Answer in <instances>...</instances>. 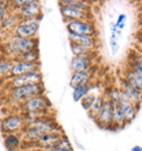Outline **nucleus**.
<instances>
[{
    "mask_svg": "<svg viewBox=\"0 0 142 151\" xmlns=\"http://www.w3.org/2000/svg\"><path fill=\"white\" fill-rule=\"evenodd\" d=\"M38 49V40L36 38H23L15 36L12 34V36L4 44V50L7 58L14 61L18 57L25 53H29L31 50Z\"/></svg>",
    "mask_w": 142,
    "mask_h": 151,
    "instance_id": "nucleus-1",
    "label": "nucleus"
},
{
    "mask_svg": "<svg viewBox=\"0 0 142 151\" xmlns=\"http://www.w3.org/2000/svg\"><path fill=\"white\" fill-rule=\"evenodd\" d=\"M21 113L26 114L31 118H41L49 116V110L52 109V103L45 94L36 95L31 98L20 105Z\"/></svg>",
    "mask_w": 142,
    "mask_h": 151,
    "instance_id": "nucleus-2",
    "label": "nucleus"
},
{
    "mask_svg": "<svg viewBox=\"0 0 142 151\" xmlns=\"http://www.w3.org/2000/svg\"><path fill=\"white\" fill-rule=\"evenodd\" d=\"M44 93H45L44 83H38V84H30V86L8 89L7 98L11 104L20 106L31 98L44 94Z\"/></svg>",
    "mask_w": 142,
    "mask_h": 151,
    "instance_id": "nucleus-3",
    "label": "nucleus"
},
{
    "mask_svg": "<svg viewBox=\"0 0 142 151\" xmlns=\"http://www.w3.org/2000/svg\"><path fill=\"white\" fill-rule=\"evenodd\" d=\"M26 122L22 113H12L4 117L0 121V129L4 135L9 134H22L25 128Z\"/></svg>",
    "mask_w": 142,
    "mask_h": 151,
    "instance_id": "nucleus-4",
    "label": "nucleus"
},
{
    "mask_svg": "<svg viewBox=\"0 0 142 151\" xmlns=\"http://www.w3.org/2000/svg\"><path fill=\"white\" fill-rule=\"evenodd\" d=\"M41 20H20L12 34L23 38H36L39 30Z\"/></svg>",
    "mask_w": 142,
    "mask_h": 151,
    "instance_id": "nucleus-5",
    "label": "nucleus"
},
{
    "mask_svg": "<svg viewBox=\"0 0 142 151\" xmlns=\"http://www.w3.org/2000/svg\"><path fill=\"white\" fill-rule=\"evenodd\" d=\"M38 83H43V76L39 70L29 72L15 78H9L7 86L8 89H11V88L23 87V86H30V84H38Z\"/></svg>",
    "mask_w": 142,
    "mask_h": 151,
    "instance_id": "nucleus-6",
    "label": "nucleus"
},
{
    "mask_svg": "<svg viewBox=\"0 0 142 151\" xmlns=\"http://www.w3.org/2000/svg\"><path fill=\"white\" fill-rule=\"evenodd\" d=\"M67 30L68 33L97 37V29L93 21H70L67 22Z\"/></svg>",
    "mask_w": 142,
    "mask_h": 151,
    "instance_id": "nucleus-7",
    "label": "nucleus"
},
{
    "mask_svg": "<svg viewBox=\"0 0 142 151\" xmlns=\"http://www.w3.org/2000/svg\"><path fill=\"white\" fill-rule=\"evenodd\" d=\"M95 54L92 55H81V56H73L70 61V70L72 73L75 72L89 71L94 68L95 64Z\"/></svg>",
    "mask_w": 142,
    "mask_h": 151,
    "instance_id": "nucleus-8",
    "label": "nucleus"
},
{
    "mask_svg": "<svg viewBox=\"0 0 142 151\" xmlns=\"http://www.w3.org/2000/svg\"><path fill=\"white\" fill-rule=\"evenodd\" d=\"M94 122L102 128L113 129V105L108 99L105 100L104 105Z\"/></svg>",
    "mask_w": 142,
    "mask_h": 151,
    "instance_id": "nucleus-9",
    "label": "nucleus"
},
{
    "mask_svg": "<svg viewBox=\"0 0 142 151\" xmlns=\"http://www.w3.org/2000/svg\"><path fill=\"white\" fill-rule=\"evenodd\" d=\"M14 13L18 14L20 20H33V19L41 20L42 17H43L41 2L37 1V0H33L32 4L22 8V9H20L19 11L14 12Z\"/></svg>",
    "mask_w": 142,
    "mask_h": 151,
    "instance_id": "nucleus-10",
    "label": "nucleus"
},
{
    "mask_svg": "<svg viewBox=\"0 0 142 151\" xmlns=\"http://www.w3.org/2000/svg\"><path fill=\"white\" fill-rule=\"evenodd\" d=\"M60 13L66 23L70 21H93L92 13H86L72 8L60 7Z\"/></svg>",
    "mask_w": 142,
    "mask_h": 151,
    "instance_id": "nucleus-11",
    "label": "nucleus"
},
{
    "mask_svg": "<svg viewBox=\"0 0 142 151\" xmlns=\"http://www.w3.org/2000/svg\"><path fill=\"white\" fill-rule=\"evenodd\" d=\"M118 88L123 91V94L127 96V99L129 100V102H130L131 104H133L137 109L140 107V105L142 104V92L136 90L135 88L132 87V86H130V84H129L125 79H123V78L120 79V83Z\"/></svg>",
    "mask_w": 142,
    "mask_h": 151,
    "instance_id": "nucleus-12",
    "label": "nucleus"
},
{
    "mask_svg": "<svg viewBox=\"0 0 142 151\" xmlns=\"http://www.w3.org/2000/svg\"><path fill=\"white\" fill-rule=\"evenodd\" d=\"M39 70V63H23V61H13L10 78H15L19 76L25 75L29 72Z\"/></svg>",
    "mask_w": 142,
    "mask_h": 151,
    "instance_id": "nucleus-13",
    "label": "nucleus"
},
{
    "mask_svg": "<svg viewBox=\"0 0 142 151\" xmlns=\"http://www.w3.org/2000/svg\"><path fill=\"white\" fill-rule=\"evenodd\" d=\"M117 104L120 106V110H121L123 116L127 119L128 123H130L131 121L135 119V117H136V115H137V113H138L139 109H137L133 104H131V103L129 102V100L127 99L126 95L123 94V92L121 90H120V96H119V100H118Z\"/></svg>",
    "mask_w": 142,
    "mask_h": 151,
    "instance_id": "nucleus-14",
    "label": "nucleus"
},
{
    "mask_svg": "<svg viewBox=\"0 0 142 151\" xmlns=\"http://www.w3.org/2000/svg\"><path fill=\"white\" fill-rule=\"evenodd\" d=\"M68 37L70 41V44H75V45L84 46L87 48L95 49L97 48V38L90 35H80L75 34V33H68Z\"/></svg>",
    "mask_w": 142,
    "mask_h": 151,
    "instance_id": "nucleus-15",
    "label": "nucleus"
},
{
    "mask_svg": "<svg viewBox=\"0 0 142 151\" xmlns=\"http://www.w3.org/2000/svg\"><path fill=\"white\" fill-rule=\"evenodd\" d=\"M93 76H94V68L89 70V71L75 72V73H72V76H71L69 86L72 89H75V88H78V87H81V86H84V84H87V83H91L92 82Z\"/></svg>",
    "mask_w": 142,
    "mask_h": 151,
    "instance_id": "nucleus-16",
    "label": "nucleus"
},
{
    "mask_svg": "<svg viewBox=\"0 0 142 151\" xmlns=\"http://www.w3.org/2000/svg\"><path fill=\"white\" fill-rule=\"evenodd\" d=\"M58 4H59V7L72 8L86 13H92V9H93L92 2L86 0H60Z\"/></svg>",
    "mask_w": 142,
    "mask_h": 151,
    "instance_id": "nucleus-17",
    "label": "nucleus"
},
{
    "mask_svg": "<svg viewBox=\"0 0 142 151\" xmlns=\"http://www.w3.org/2000/svg\"><path fill=\"white\" fill-rule=\"evenodd\" d=\"M121 78L126 80L130 86L135 88L136 90L142 92V77L139 76L135 70H132V69L127 67V68L125 69Z\"/></svg>",
    "mask_w": 142,
    "mask_h": 151,
    "instance_id": "nucleus-18",
    "label": "nucleus"
},
{
    "mask_svg": "<svg viewBox=\"0 0 142 151\" xmlns=\"http://www.w3.org/2000/svg\"><path fill=\"white\" fill-rule=\"evenodd\" d=\"M22 136H20V134L4 135V144L8 151H18L22 146Z\"/></svg>",
    "mask_w": 142,
    "mask_h": 151,
    "instance_id": "nucleus-19",
    "label": "nucleus"
},
{
    "mask_svg": "<svg viewBox=\"0 0 142 151\" xmlns=\"http://www.w3.org/2000/svg\"><path fill=\"white\" fill-rule=\"evenodd\" d=\"M113 105V129H119L125 127L128 124L127 119L125 118L120 106L117 103H112Z\"/></svg>",
    "mask_w": 142,
    "mask_h": 151,
    "instance_id": "nucleus-20",
    "label": "nucleus"
},
{
    "mask_svg": "<svg viewBox=\"0 0 142 151\" xmlns=\"http://www.w3.org/2000/svg\"><path fill=\"white\" fill-rule=\"evenodd\" d=\"M65 134L62 132H50V134H47V135H44L41 139L38 140L37 145L39 148H44V147H49V146H52L55 145L58 141V140L64 136Z\"/></svg>",
    "mask_w": 142,
    "mask_h": 151,
    "instance_id": "nucleus-21",
    "label": "nucleus"
},
{
    "mask_svg": "<svg viewBox=\"0 0 142 151\" xmlns=\"http://www.w3.org/2000/svg\"><path fill=\"white\" fill-rule=\"evenodd\" d=\"M20 22V18L18 17V14L15 13H10L7 18L0 23V30L4 31V32H8V31H12L15 29V27L18 25V23Z\"/></svg>",
    "mask_w": 142,
    "mask_h": 151,
    "instance_id": "nucleus-22",
    "label": "nucleus"
},
{
    "mask_svg": "<svg viewBox=\"0 0 142 151\" xmlns=\"http://www.w3.org/2000/svg\"><path fill=\"white\" fill-rule=\"evenodd\" d=\"M93 89V82L87 83V84H84V86H81V87L75 88L72 89V99L75 102H81L84 96H85L87 93H90Z\"/></svg>",
    "mask_w": 142,
    "mask_h": 151,
    "instance_id": "nucleus-23",
    "label": "nucleus"
},
{
    "mask_svg": "<svg viewBox=\"0 0 142 151\" xmlns=\"http://www.w3.org/2000/svg\"><path fill=\"white\" fill-rule=\"evenodd\" d=\"M105 100H106V96L103 94L97 95L96 98H95L93 104L91 105L90 110L87 111V114H89V116H90L91 118H93V119L96 118V116L98 115V113L101 112L102 107H103V105H104Z\"/></svg>",
    "mask_w": 142,
    "mask_h": 151,
    "instance_id": "nucleus-24",
    "label": "nucleus"
},
{
    "mask_svg": "<svg viewBox=\"0 0 142 151\" xmlns=\"http://www.w3.org/2000/svg\"><path fill=\"white\" fill-rule=\"evenodd\" d=\"M13 61L9 58H0V79L2 78H10V71H11Z\"/></svg>",
    "mask_w": 142,
    "mask_h": 151,
    "instance_id": "nucleus-25",
    "label": "nucleus"
},
{
    "mask_svg": "<svg viewBox=\"0 0 142 151\" xmlns=\"http://www.w3.org/2000/svg\"><path fill=\"white\" fill-rule=\"evenodd\" d=\"M39 52L38 49L31 50L29 53H25L18 57L14 61H23V63H39Z\"/></svg>",
    "mask_w": 142,
    "mask_h": 151,
    "instance_id": "nucleus-26",
    "label": "nucleus"
},
{
    "mask_svg": "<svg viewBox=\"0 0 142 151\" xmlns=\"http://www.w3.org/2000/svg\"><path fill=\"white\" fill-rule=\"evenodd\" d=\"M71 46V52L73 54V56H81V55H92L95 54L96 50L95 49H91L84 46L75 45V44H70Z\"/></svg>",
    "mask_w": 142,
    "mask_h": 151,
    "instance_id": "nucleus-27",
    "label": "nucleus"
},
{
    "mask_svg": "<svg viewBox=\"0 0 142 151\" xmlns=\"http://www.w3.org/2000/svg\"><path fill=\"white\" fill-rule=\"evenodd\" d=\"M97 95L95 94V93H93V91H91L90 93H87V94L84 96V98L81 100V105L83 106V109L87 112V111L90 110V107H91V105L93 104V102H94V100H95V98H96Z\"/></svg>",
    "mask_w": 142,
    "mask_h": 151,
    "instance_id": "nucleus-28",
    "label": "nucleus"
},
{
    "mask_svg": "<svg viewBox=\"0 0 142 151\" xmlns=\"http://www.w3.org/2000/svg\"><path fill=\"white\" fill-rule=\"evenodd\" d=\"M10 13H11L10 1H1L0 2V23L2 22Z\"/></svg>",
    "mask_w": 142,
    "mask_h": 151,
    "instance_id": "nucleus-29",
    "label": "nucleus"
},
{
    "mask_svg": "<svg viewBox=\"0 0 142 151\" xmlns=\"http://www.w3.org/2000/svg\"><path fill=\"white\" fill-rule=\"evenodd\" d=\"M109 46H110V50H112L113 56L117 55L118 50H119V44H118V37L116 36V34H110Z\"/></svg>",
    "mask_w": 142,
    "mask_h": 151,
    "instance_id": "nucleus-30",
    "label": "nucleus"
},
{
    "mask_svg": "<svg viewBox=\"0 0 142 151\" xmlns=\"http://www.w3.org/2000/svg\"><path fill=\"white\" fill-rule=\"evenodd\" d=\"M126 20H127V15L125 14V13H121V14L118 15L117 21L115 22L117 30L123 31L125 29V27H126Z\"/></svg>",
    "mask_w": 142,
    "mask_h": 151,
    "instance_id": "nucleus-31",
    "label": "nucleus"
},
{
    "mask_svg": "<svg viewBox=\"0 0 142 151\" xmlns=\"http://www.w3.org/2000/svg\"><path fill=\"white\" fill-rule=\"evenodd\" d=\"M136 47L142 48V34L138 32V36L136 38Z\"/></svg>",
    "mask_w": 142,
    "mask_h": 151,
    "instance_id": "nucleus-32",
    "label": "nucleus"
},
{
    "mask_svg": "<svg viewBox=\"0 0 142 151\" xmlns=\"http://www.w3.org/2000/svg\"><path fill=\"white\" fill-rule=\"evenodd\" d=\"M131 151H142L141 146H135V147L131 148Z\"/></svg>",
    "mask_w": 142,
    "mask_h": 151,
    "instance_id": "nucleus-33",
    "label": "nucleus"
},
{
    "mask_svg": "<svg viewBox=\"0 0 142 151\" xmlns=\"http://www.w3.org/2000/svg\"><path fill=\"white\" fill-rule=\"evenodd\" d=\"M133 49H135V50H137V52H138V53L142 56V48H139V47H136V46H135V48H133Z\"/></svg>",
    "mask_w": 142,
    "mask_h": 151,
    "instance_id": "nucleus-34",
    "label": "nucleus"
},
{
    "mask_svg": "<svg viewBox=\"0 0 142 151\" xmlns=\"http://www.w3.org/2000/svg\"><path fill=\"white\" fill-rule=\"evenodd\" d=\"M139 33H141L142 34V21H141V27H140V31H139Z\"/></svg>",
    "mask_w": 142,
    "mask_h": 151,
    "instance_id": "nucleus-35",
    "label": "nucleus"
}]
</instances>
